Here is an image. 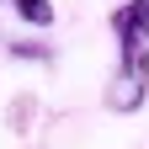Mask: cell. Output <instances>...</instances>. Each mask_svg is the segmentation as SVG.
<instances>
[{
    "mask_svg": "<svg viewBox=\"0 0 149 149\" xmlns=\"http://www.w3.org/2000/svg\"><path fill=\"white\" fill-rule=\"evenodd\" d=\"M16 16L32 22V27H48L53 22V6H48V0H16Z\"/></svg>",
    "mask_w": 149,
    "mask_h": 149,
    "instance_id": "2",
    "label": "cell"
},
{
    "mask_svg": "<svg viewBox=\"0 0 149 149\" xmlns=\"http://www.w3.org/2000/svg\"><path fill=\"white\" fill-rule=\"evenodd\" d=\"M112 37H117V74H112L107 107L139 112L149 91V0H128L112 11Z\"/></svg>",
    "mask_w": 149,
    "mask_h": 149,
    "instance_id": "1",
    "label": "cell"
}]
</instances>
